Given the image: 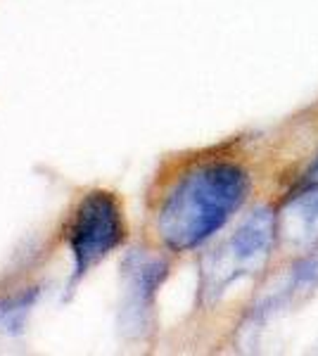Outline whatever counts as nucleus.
Masks as SVG:
<instances>
[{"label": "nucleus", "mask_w": 318, "mask_h": 356, "mask_svg": "<svg viewBox=\"0 0 318 356\" xmlns=\"http://www.w3.org/2000/svg\"><path fill=\"white\" fill-rule=\"evenodd\" d=\"M250 195V176L235 162H207L176 181L157 214V235L169 250L190 252L214 238Z\"/></svg>", "instance_id": "f257e3e1"}, {"label": "nucleus", "mask_w": 318, "mask_h": 356, "mask_svg": "<svg viewBox=\"0 0 318 356\" xmlns=\"http://www.w3.org/2000/svg\"><path fill=\"white\" fill-rule=\"evenodd\" d=\"M278 240L276 211L259 207L238 226V231L202 259L200 300L214 304L233 283L259 273Z\"/></svg>", "instance_id": "f03ea898"}, {"label": "nucleus", "mask_w": 318, "mask_h": 356, "mask_svg": "<svg viewBox=\"0 0 318 356\" xmlns=\"http://www.w3.org/2000/svg\"><path fill=\"white\" fill-rule=\"evenodd\" d=\"M124 240L121 207L112 193L93 191L77 207L69 226V247L74 257V283L84 278L100 259Z\"/></svg>", "instance_id": "7ed1b4c3"}, {"label": "nucleus", "mask_w": 318, "mask_h": 356, "mask_svg": "<svg viewBox=\"0 0 318 356\" xmlns=\"http://www.w3.org/2000/svg\"><path fill=\"white\" fill-rule=\"evenodd\" d=\"M166 273H169V264L143 250H133L124 259V325L129 330L141 332L148 325L154 295L164 283Z\"/></svg>", "instance_id": "20e7f679"}, {"label": "nucleus", "mask_w": 318, "mask_h": 356, "mask_svg": "<svg viewBox=\"0 0 318 356\" xmlns=\"http://www.w3.org/2000/svg\"><path fill=\"white\" fill-rule=\"evenodd\" d=\"M278 240L287 250H311L318 245V183L304 186L276 214Z\"/></svg>", "instance_id": "39448f33"}, {"label": "nucleus", "mask_w": 318, "mask_h": 356, "mask_svg": "<svg viewBox=\"0 0 318 356\" xmlns=\"http://www.w3.org/2000/svg\"><path fill=\"white\" fill-rule=\"evenodd\" d=\"M316 288H318V245L311 247L304 257H299V259L292 264L290 273L276 285L273 292H269V295L254 307V312H252L254 325L259 328V323L269 321L271 316L280 314L283 309H287L290 304L309 297Z\"/></svg>", "instance_id": "423d86ee"}, {"label": "nucleus", "mask_w": 318, "mask_h": 356, "mask_svg": "<svg viewBox=\"0 0 318 356\" xmlns=\"http://www.w3.org/2000/svg\"><path fill=\"white\" fill-rule=\"evenodd\" d=\"M38 300V290H24L0 300V335H17L24 330L26 316Z\"/></svg>", "instance_id": "0eeeda50"}, {"label": "nucleus", "mask_w": 318, "mask_h": 356, "mask_svg": "<svg viewBox=\"0 0 318 356\" xmlns=\"http://www.w3.org/2000/svg\"><path fill=\"white\" fill-rule=\"evenodd\" d=\"M304 186H314V183H318V154H316V159L311 162V166L306 169V174H304Z\"/></svg>", "instance_id": "6e6552de"}]
</instances>
